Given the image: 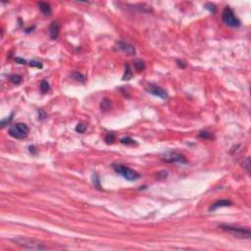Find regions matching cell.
I'll list each match as a JSON object with an SVG mask.
<instances>
[{"label":"cell","instance_id":"6da1fadb","mask_svg":"<svg viewBox=\"0 0 251 251\" xmlns=\"http://www.w3.org/2000/svg\"><path fill=\"white\" fill-rule=\"evenodd\" d=\"M12 241L15 244L19 245L20 247L25 248V249L30 250H45L47 249L48 246L44 243L40 242L39 240H37L35 239H30V237H23L18 236L12 239Z\"/></svg>","mask_w":251,"mask_h":251},{"label":"cell","instance_id":"7a4b0ae2","mask_svg":"<svg viewBox=\"0 0 251 251\" xmlns=\"http://www.w3.org/2000/svg\"><path fill=\"white\" fill-rule=\"evenodd\" d=\"M220 230L227 232V234H231L235 237H239V239H250L251 236V232L249 229H245L242 227H236V226H231V225H220L219 226Z\"/></svg>","mask_w":251,"mask_h":251},{"label":"cell","instance_id":"3957f363","mask_svg":"<svg viewBox=\"0 0 251 251\" xmlns=\"http://www.w3.org/2000/svg\"><path fill=\"white\" fill-rule=\"evenodd\" d=\"M112 168L114 169L117 174L122 176L124 178L130 180V182H133V180H136V178H138L140 176L136 171H134L133 169H131L130 167H127L125 165L122 164H113Z\"/></svg>","mask_w":251,"mask_h":251},{"label":"cell","instance_id":"277c9868","mask_svg":"<svg viewBox=\"0 0 251 251\" xmlns=\"http://www.w3.org/2000/svg\"><path fill=\"white\" fill-rule=\"evenodd\" d=\"M30 129L24 123H17L16 125L10 127L8 133L10 136L16 139H24L28 136Z\"/></svg>","mask_w":251,"mask_h":251},{"label":"cell","instance_id":"5b68a950","mask_svg":"<svg viewBox=\"0 0 251 251\" xmlns=\"http://www.w3.org/2000/svg\"><path fill=\"white\" fill-rule=\"evenodd\" d=\"M222 20H223L225 25H227V27L231 28H239L241 25L239 18L235 16V14L232 10L231 7H226L224 9L223 14H222Z\"/></svg>","mask_w":251,"mask_h":251},{"label":"cell","instance_id":"8992f818","mask_svg":"<svg viewBox=\"0 0 251 251\" xmlns=\"http://www.w3.org/2000/svg\"><path fill=\"white\" fill-rule=\"evenodd\" d=\"M162 160L167 163H180V164H186L187 163V160L185 159L183 155L174 151L166 152L162 156Z\"/></svg>","mask_w":251,"mask_h":251},{"label":"cell","instance_id":"52a82bcc","mask_svg":"<svg viewBox=\"0 0 251 251\" xmlns=\"http://www.w3.org/2000/svg\"><path fill=\"white\" fill-rule=\"evenodd\" d=\"M145 90L148 93H150V94L161 98V99H167L168 98V93H167L166 90H165L164 89H162V87L158 86V85H156V84L147 85Z\"/></svg>","mask_w":251,"mask_h":251},{"label":"cell","instance_id":"ba28073f","mask_svg":"<svg viewBox=\"0 0 251 251\" xmlns=\"http://www.w3.org/2000/svg\"><path fill=\"white\" fill-rule=\"evenodd\" d=\"M115 48L129 56H133L136 54V48L131 44H130V43L125 42V41H118V42H116Z\"/></svg>","mask_w":251,"mask_h":251},{"label":"cell","instance_id":"9c48e42d","mask_svg":"<svg viewBox=\"0 0 251 251\" xmlns=\"http://www.w3.org/2000/svg\"><path fill=\"white\" fill-rule=\"evenodd\" d=\"M59 32H60V25L57 22L51 23V25L49 26V37L51 39L55 40L59 37Z\"/></svg>","mask_w":251,"mask_h":251},{"label":"cell","instance_id":"30bf717a","mask_svg":"<svg viewBox=\"0 0 251 251\" xmlns=\"http://www.w3.org/2000/svg\"><path fill=\"white\" fill-rule=\"evenodd\" d=\"M232 204V201L227 200V199H221V200H218L212 204V205L209 207V211H215L219 208H222V207L231 206Z\"/></svg>","mask_w":251,"mask_h":251},{"label":"cell","instance_id":"8fae6325","mask_svg":"<svg viewBox=\"0 0 251 251\" xmlns=\"http://www.w3.org/2000/svg\"><path fill=\"white\" fill-rule=\"evenodd\" d=\"M38 7H39L40 11L45 15V16H50L51 13H52V9L51 6L46 2H39L38 3Z\"/></svg>","mask_w":251,"mask_h":251},{"label":"cell","instance_id":"7c38bea8","mask_svg":"<svg viewBox=\"0 0 251 251\" xmlns=\"http://www.w3.org/2000/svg\"><path fill=\"white\" fill-rule=\"evenodd\" d=\"M131 77H133V71H131L130 65L127 64L126 68H125V74H124V76H123V80L124 81H130Z\"/></svg>","mask_w":251,"mask_h":251},{"label":"cell","instance_id":"4fadbf2b","mask_svg":"<svg viewBox=\"0 0 251 251\" xmlns=\"http://www.w3.org/2000/svg\"><path fill=\"white\" fill-rule=\"evenodd\" d=\"M111 100L108 99V98H104V99L101 100V103H100V108L101 110L103 111H107V110H110L111 108Z\"/></svg>","mask_w":251,"mask_h":251},{"label":"cell","instance_id":"5bb4252c","mask_svg":"<svg viewBox=\"0 0 251 251\" xmlns=\"http://www.w3.org/2000/svg\"><path fill=\"white\" fill-rule=\"evenodd\" d=\"M22 81H23V79L20 75L14 74V75H11V76H10V82H11L12 84H16V85L20 84L21 82H22Z\"/></svg>","mask_w":251,"mask_h":251},{"label":"cell","instance_id":"9a60e30c","mask_svg":"<svg viewBox=\"0 0 251 251\" xmlns=\"http://www.w3.org/2000/svg\"><path fill=\"white\" fill-rule=\"evenodd\" d=\"M72 77H73V79L76 80L77 82H85V77L82 74L79 73V72H74V73L72 74Z\"/></svg>","mask_w":251,"mask_h":251},{"label":"cell","instance_id":"2e32d148","mask_svg":"<svg viewBox=\"0 0 251 251\" xmlns=\"http://www.w3.org/2000/svg\"><path fill=\"white\" fill-rule=\"evenodd\" d=\"M199 138H201L203 139H212L214 136H213V133H210V131H201L200 133H199Z\"/></svg>","mask_w":251,"mask_h":251},{"label":"cell","instance_id":"e0dca14e","mask_svg":"<svg viewBox=\"0 0 251 251\" xmlns=\"http://www.w3.org/2000/svg\"><path fill=\"white\" fill-rule=\"evenodd\" d=\"M39 89H40V91L42 93H46V92L49 91L50 86H49V84L46 81H42V82H41V84H40Z\"/></svg>","mask_w":251,"mask_h":251},{"label":"cell","instance_id":"ac0fdd59","mask_svg":"<svg viewBox=\"0 0 251 251\" xmlns=\"http://www.w3.org/2000/svg\"><path fill=\"white\" fill-rule=\"evenodd\" d=\"M121 143L123 144H126V145H133V144H136V142L134 139L129 138V136H127V138H124L121 139Z\"/></svg>","mask_w":251,"mask_h":251},{"label":"cell","instance_id":"d6986e66","mask_svg":"<svg viewBox=\"0 0 251 251\" xmlns=\"http://www.w3.org/2000/svg\"><path fill=\"white\" fill-rule=\"evenodd\" d=\"M134 68H136V71L141 72L145 69V64H144L143 61H136V63H134Z\"/></svg>","mask_w":251,"mask_h":251},{"label":"cell","instance_id":"ffe728a7","mask_svg":"<svg viewBox=\"0 0 251 251\" xmlns=\"http://www.w3.org/2000/svg\"><path fill=\"white\" fill-rule=\"evenodd\" d=\"M86 131V126L82 123H79L76 126V131L79 133H84V131Z\"/></svg>","mask_w":251,"mask_h":251},{"label":"cell","instance_id":"44dd1931","mask_svg":"<svg viewBox=\"0 0 251 251\" xmlns=\"http://www.w3.org/2000/svg\"><path fill=\"white\" fill-rule=\"evenodd\" d=\"M105 141L107 142V143H113V142L115 141V134L112 133H107L105 136Z\"/></svg>","mask_w":251,"mask_h":251},{"label":"cell","instance_id":"7402d4cb","mask_svg":"<svg viewBox=\"0 0 251 251\" xmlns=\"http://www.w3.org/2000/svg\"><path fill=\"white\" fill-rule=\"evenodd\" d=\"M28 65L30 67H35V68H38V69H42V63L41 62H38V61H30L28 63Z\"/></svg>","mask_w":251,"mask_h":251},{"label":"cell","instance_id":"603a6c76","mask_svg":"<svg viewBox=\"0 0 251 251\" xmlns=\"http://www.w3.org/2000/svg\"><path fill=\"white\" fill-rule=\"evenodd\" d=\"M242 166L244 168H246V170H247L248 173L250 172V159H249V157H247V158L245 159V161H243Z\"/></svg>","mask_w":251,"mask_h":251},{"label":"cell","instance_id":"cb8c5ba5","mask_svg":"<svg viewBox=\"0 0 251 251\" xmlns=\"http://www.w3.org/2000/svg\"><path fill=\"white\" fill-rule=\"evenodd\" d=\"M205 8H206L207 10H209V11L212 12V13L216 12V6H215L214 4H212V3H207V4L205 5Z\"/></svg>","mask_w":251,"mask_h":251},{"label":"cell","instance_id":"d4e9b609","mask_svg":"<svg viewBox=\"0 0 251 251\" xmlns=\"http://www.w3.org/2000/svg\"><path fill=\"white\" fill-rule=\"evenodd\" d=\"M12 117H13V114H12L11 116H10L9 118H7V119H3V120L1 121V127H2V128H4V127L6 126L7 124H9L10 122L12 121V119H13Z\"/></svg>","mask_w":251,"mask_h":251},{"label":"cell","instance_id":"484cf974","mask_svg":"<svg viewBox=\"0 0 251 251\" xmlns=\"http://www.w3.org/2000/svg\"><path fill=\"white\" fill-rule=\"evenodd\" d=\"M46 118V114L44 113V111L42 109L38 110V120H44Z\"/></svg>","mask_w":251,"mask_h":251},{"label":"cell","instance_id":"4316f807","mask_svg":"<svg viewBox=\"0 0 251 251\" xmlns=\"http://www.w3.org/2000/svg\"><path fill=\"white\" fill-rule=\"evenodd\" d=\"M176 62H177V65H178V67H180V69H185V67H186V63H185V61H183V60H180V59H178V60L176 61Z\"/></svg>","mask_w":251,"mask_h":251},{"label":"cell","instance_id":"83f0119b","mask_svg":"<svg viewBox=\"0 0 251 251\" xmlns=\"http://www.w3.org/2000/svg\"><path fill=\"white\" fill-rule=\"evenodd\" d=\"M15 61H16L18 64H21V65H26V64H27V61L24 60L23 58H20V57H16V58H15Z\"/></svg>","mask_w":251,"mask_h":251},{"label":"cell","instance_id":"f1b7e54d","mask_svg":"<svg viewBox=\"0 0 251 251\" xmlns=\"http://www.w3.org/2000/svg\"><path fill=\"white\" fill-rule=\"evenodd\" d=\"M28 149H30V152H32L33 154L37 153V151H35V146H30V147H28Z\"/></svg>","mask_w":251,"mask_h":251}]
</instances>
